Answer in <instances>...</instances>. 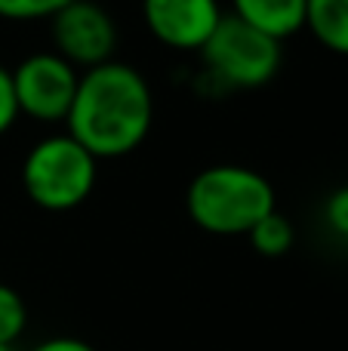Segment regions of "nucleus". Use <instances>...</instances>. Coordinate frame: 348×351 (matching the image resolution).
<instances>
[{"label":"nucleus","instance_id":"f257e3e1","mask_svg":"<svg viewBox=\"0 0 348 351\" xmlns=\"http://www.w3.org/2000/svg\"><path fill=\"white\" fill-rule=\"evenodd\" d=\"M151 123L154 93L139 68L111 59L80 71L65 133H71L96 160L133 154L148 139Z\"/></svg>","mask_w":348,"mask_h":351},{"label":"nucleus","instance_id":"f03ea898","mask_svg":"<svg viewBox=\"0 0 348 351\" xmlns=\"http://www.w3.org/2000/svg\"><path fill=\"white\" fill-rule=\"evenodd\" d=\"M275 210V185L259 170L240 164H213L188 182L185 213L201 231L238 237Z\"/></svg>","mask_w":348,"mask_h":351},{"label":"nucleus","instance_id":"7ed1b4c3","mask_svg":"<svg viewBox=\"0 0 348 351\" xmlns=\"http://www.w3.org/2000/svg\"><path fill=\"white\" fill-rule=\"evenodd\" d=\"M99 160L71 133L43 136L22 160V188L34 206L47 213L77 210L92 194Z\"/></svg>","mask_w":348,"mask_h":351},{"label":"nucleus","instance_id":"20e7f679","mask_svg":"<svg viewBox=\"0 0 348 351\" xmlns=\"http://www.w3.org/2000/svg\"><path fill=\"white\" fill-rule=\"evenodd\" d=\"M203 77L216 80L222 90H259L281 71V40L225 12L210 40L201 47Z\"/></svg>","mask_w":348,"mask_h":351},{"label":"nucleus","instance_id":"39448f33","mask_svg":"<svg viewBox=\"0 0 348 351\" xmlns=\"http://www.w3.org/2000/svg\"><path fill=\"white\" fill-rule=\"evenodd\" d=\"M80 71L55 49L31 53L12 68V93L18 114L40 123H65L77 93Z\"/></svg>","mask_w":348,"mask_h":351},{"label":"nucleus","instance_id":"423d86ee","mask_svg":"<svg viewBox=\"0 0 348 351\" xmlns=\"http://www.w3.org/2000/svg\"><path fill=\"white\" fill-rule=\"evenodd\" d=\"M53 49L68 59L77 71L96 68L114 59L117 49V25L108 10L96 0H71L49 19Z\"/></svg>","mask_w":348,"mask_h":351},{"label":"nucleus","instance_id":"0eeeda50","mask_svg":"<svg viewBox=\"0 0 348 351\" xmlns=\"http://www.w3.org/2000/svg\"><path fill=\"white\" fill-rule=\"evenodd\" d=\"M222 16L219 0H142L145 28L176 53H201Z\"/></svg>","mask_w":348,"mask_h":351},{"label":"nucleus","instance_id":"6e6552de","mask_svg":"<svg viewBox=\"0 0 348 351\" xmlns=\"http://www.w3.org/2000/svg\"><path fill=\"white\" fill-rule=\"evenodd\" d=\"M306 3L308 0H232V16L284 43L306 28Z\"/></svg>","mask_w":348,"mask_h":351},{"label":"nucleus","instance_id":"1a4fd4ad","mask_svg":"<svg viewBox=\"0 0 348 351\" xmlns=\"http://www.w3.org/2000/svg\"><path fill=\"white\" fill-rule=\"evenodd\" d=\"M306 31L324 49L348 56V0H308Z\"/></svg>","mask_w":348,"mask_h":351},{"label":"nucleus","instance_id":"9d476101","mask_svg":"<svg viewBox=\"0 0 348 351\" xmlns=\"http://www.w3.org/2000/svg\"><path fill=\"white\" fill-rule=\"evenodd\" d=\"M247 241H250V247L256 250L259 256H265V259H281V256H287L290 250H293L296 228L275 206V210L265 213V216L247 231Z\"/></svg>","mask_w":348,"mask_h":351},{"label":"nucleus","instance_id":"9b49d317","mask_svg":"<svg viewBox=\"0 0 348 351\" xmlns=\"http://www.w3.org/2000/svg\"><path fill=\"white\" fill-rule=\"evenodd\" d=\"M28 327V305L10 284H0V346H16Z\"/></svg>","mask_w":348,"mask_h":351},{"label":"nucleus","instance_id":"f8f14e48","mask_svg":"<svg viewBox=\"0 0 348 351\" xmlns=\"http://www.w3.org/2000/svg\"><path fill=\"white\" fill-rule=\"evenodd\" d=\"M71 0H0V19L3 22H40L53 19L62 6Z\"/></svg>","mask_w":348,"mask_h":351},{"label":"nucleus","instance_id":"ddd939ff","mask_svg":"<svg viewBox=\"0 0 348 351\" xmlns=\"http://www.w3.org/2000/svg\"><path fill=\"white\" fill-rule=\"evenodd\" d=\"M324 225L330 228L333 237L348 243V185L336 188L324 200Z\"/></svg>","mask_w":348,"mask_h":351},{"label":"nucleus","instance_id":"4468645a","mask_svg":"<svg viewBox=\"0 0 348 351\" xmlns=\"http://www.w3.org/2000/svg\"><path fill=\"white\" fill-rule=\"evenodd\" d=\"M16 121H18V105H16V93H12V71L0 65V136L10 133Z\"/></svg>","mask_w":348,"mask_h":351},{"label":"nucleus","instance_id":"2eb2a0df","mask_svg":"<svg viewBox=\"0 0 348 351\" xmlns=\"http://www.w3.org/2000/svg\"><path fill=\"white\" fill-rule=\"evenodd\" d=\"M28 351H96L90 342L77 339V336H53V339H43L37 346H31Z\"/></svg>","mask_w":348,"mask_h":351},{"label":"nucleus","instance_id":"dca6fc26","mask_svg":"<svg viewBox=\"0 0 348 351\" xmlns=\"http://www.w3.org/2000/svg\"><path fill=\"white\" fill-rule=\"evenodd\" d=\"M0 351H16V348H12V346H0Z\"/></svg>","mask_w":348,"mask_h":351}]
</instances>
